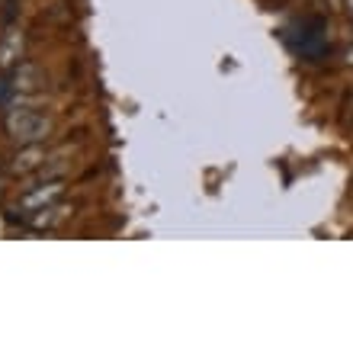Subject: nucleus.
I'll return each instance as SVG.
<instances>
[{
  "label": "nucleus",
  "instance_id": "f257e3e1",
  "mask_svg": "<svg viewBox=\"0 0 353 353\" xmlns=\"http://www.w3.org/2000/svg\"><path fill=\"white\" fill-rule=\"evenodd\" d=\"M3 132L17 145H36V141H46L52 135V119L36 112L32 106H7L3 110Z\"/></svg>",
  "mask_w": 353,
  "mask_h": 353
},
{
  "label": "nucleus",
  "instance_id": "f03ea898",
  "mask_svg": "<svg viewBox=\"0 0 353 353\" xmlns=\"http://www.w3.org/2000/svg\"><path fill=\"white\" fill-rule=\"evenodd\" d=\"M61 196H65V180H61V176H52L46 183H29V186H23L19 209L32 215V212H39V209H46V205L61 203Z\"/></svg>",
  "mask_w": 353,
  "mask_h": 353
},
{
  "label": "nucleus",
  "instance_id": "7ed1b4c3",
  "mask_svg": "<svg viewBox=\"0 0 353 353\" xmlns=\"http://www.w3.org/2000/svg\"><path fill=\"white\" fill-rule=\"evenodd\" d=\"M46 164H48V148L42 141H36V145H19V151L13 154V161H10V174L32 176L46 168Z\"/></svg>",
  "mask_w": 353,
  "mask_h": 353
},
{
  "label": "nucleus",
  "instance_id": "20e7f679",
  "mask_svg": "<svg viewBox=\"0 0 353 353\" xmlns=\"http://www.w3.org/2000/svg\"><path fill=\"white\" fill-rule=\"evenodd\" d=\"M23 58V36L17 29H10L7 36L0 39V71H13Z\"/></svg>",
  "mask_w": 353,
  "mask_h": 353
},
{
  "label": "nucleus",
  "instance_id": "39448f33",
  "mask_svg": "<svg viewBox=\"0 0 353 353\" xmlns=\"http://www.w3.org/2000/svg\"><path fill=\"white\" fill-rule=\"evenodd\" d=\"M10 81H13V90L17 93H32L39 87V68L36 65H23L19 61L13 71H7Z\"/></svg>",
  "mask_w": 353,
  "mask_h": 353
},
{
  "label": "nucleus",
  "instance_id": "423d86ee",
  "mask_svg": "<svg viewBox=\"0 0 353 353\" xmlns=\"http://www.w3.org/2000/svg\"><path fill=\"white\" fill-rule=\"evenodd\" d=\"M65 215H68V209L61 203H55V205H46V209H39V212L29 215V225H32L36 232H48V228H55Z\"/></svg>",
  "mask_w": 353,
  "mask_h": 353
},
{
  "label": "nucleus",
  "instance_id": "0eeeda50",
  "mask_svg": "<svg viewBox=\"0 0 353 353\" xmlns=\"http://www.w3.org/2000/svg\"><path fill=\"white\" fill-rule=\"evenodd\" d=\"M344 65H350V68H353V46H347V48H344Z\"/></svg>",
  "mask_w": 353,
  "mask_h": 353
},
{
  "label": "nucleus",
  "instance_id": "6e6552de",
  "mask_svg": "<svg viewBox=\"0 0 353 353\" xmlns=\"http://www.w3.org/2000/svg\"><path fill=\"white\" fill-rule=\"evenodd\" d=\"M344 10H347V17H353V0H344Z\"/></svg>",
  "mask_w": 353,
  "mask_h": 353
}]
</instances>
